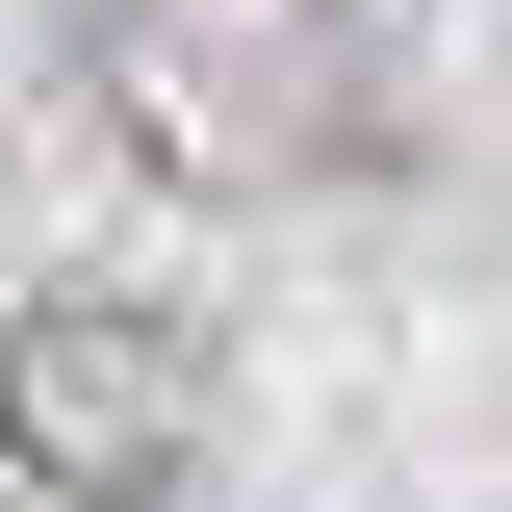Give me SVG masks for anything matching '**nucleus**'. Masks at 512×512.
<instances>
[{
    "mask_svg": "<svg viewBox=\"0 0 512 512\" xmlns=\"http://www.w3.org/2000/svg\"><path fill=\"white\" fill-rule=\"evenodd\" d=\"M103 103L205 205H333L384 180V26L359 0H103Z\"/></svg>",
    "mask_w": 512,
    "mask_h": 512,
    "instance_id": "obj_1",
    "label": "nucleus"
},
{
    "mask_svg": "<svg viewBox=\"0 0 512 512\" xmlns=\"http://www.w3.org/2000/svg\"><path fill=\"white\" fill-rule=\"evenodd\" d=\"M205 436H231V359L128 282H26L0 308V487L26 512H180Z\"/></svg>",
    "mask_w": 512,
    "mask_h": 512,
    "instance_id": "obj_2",
    "label": "nucleus"
}]
</instances>
